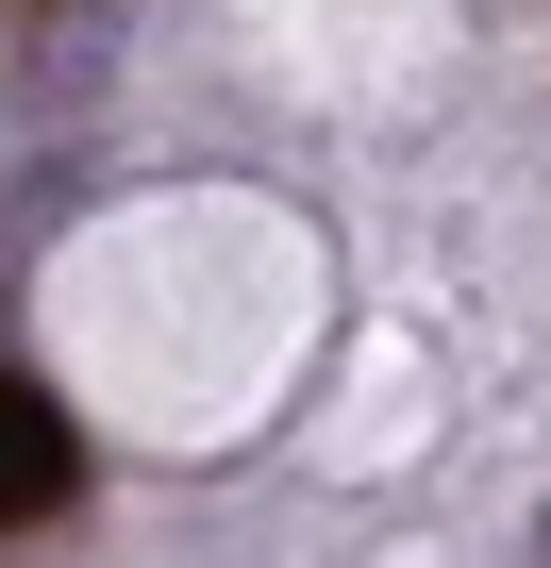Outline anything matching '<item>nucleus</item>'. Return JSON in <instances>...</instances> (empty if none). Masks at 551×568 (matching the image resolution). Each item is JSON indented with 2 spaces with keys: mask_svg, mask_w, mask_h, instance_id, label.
<instances>
[{
  "mask_svg": "<svg viewBox=\"0 0 551 568\" xmlns=\"http://www.w3.org/2000/svg\"><path fill=\"white\" fill-rule=\"evenodd\" d=\"M51 501H68V418H51L34 385H0V535L51 518Z\"/></svg>",
  "mask_w": 551,
  "mask_h": 568,
  "instance_id": "f257e3e1",
  "label": "nucleus"
}]
</instances>
